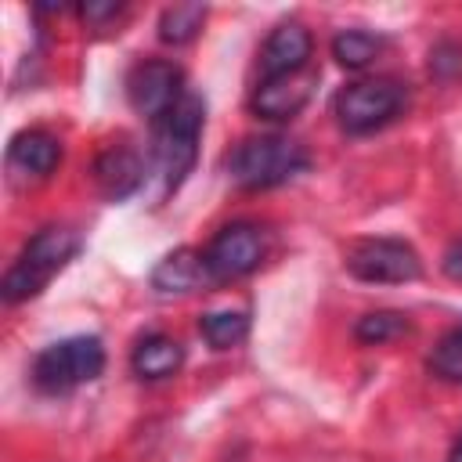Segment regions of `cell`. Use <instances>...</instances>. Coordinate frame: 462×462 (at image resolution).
<instances>
[{
  "label": "cell",
  "mask_w": 462,
  "mask_h": 462,
  "mask_svg": "<svg viewBox=\"0 0 462 462\" xmlns=\"http://www.w3.org/2000/svg\"><path fill=\"white\" fill-rule=\"evenodd\" d=\"M76 253H79V235H76L72 227H58V224L40 227V231L25 242L22 256L7 267V274H4V282H0L4 303H22V300H32L36 292H43V285H47Z\"/></svg>",
  "instance_id": "cell-1"
},
{
  "label": "cell",
  "mask_w": 462,
  "mask_h": 462,
  "mask_svg": "<svg viewBox=\"0 0 462 462\" xmlns=\"http://www.w3.org/2000/svg\"><path fill=\"white\" fill-rule=\"evenodd\" d=\"M126 94H130V105L144 119L162 123L177 108V101L188 94L184 90V72L166 58H148V61L134 65V72L126 79Z\"/></svg>",
  "instance_id": "cell-8"
},
{
  "label": "cell",
  "mask_w": 462,
  "mask_h": 462,
  "mask_svg": "<svg viewBox=\"0 0 462 462\" xmlns=\"http://www.w3.org/2000/svg\"><path fill=\"white\" fill-rule=\"evenodd\" d=\"M404 332H411V321H408V314H401V310H372V314L357 318V325H354V336H357V343H365V346L390 343V339H397V336H404Z\"/></svg>",
  "instance_id": "cell-18"
},
{
  "label": "cell",
  "mask_w": 462,
  "mask_h": 462,
  "mask_svg": "<svg viewBox=\"0 0 462 462\" xmlns=\"http://www.w3.org/2000/svg\"><path fill=\"white\" fill-rule=\"evenodd\" d=\"M383 51V36L375 32H365V29H346L332 40V58L343 65V69H365L379 58Z\"/></svg>",
  "instance_id": "cell-17"
},
{
  "label": "cell",
  "mask_w": 462,
  "mask_h": 462,
  "mask_svg": "<svg viewBox=\"0 0 462 462\" xmlns=\"http://www.w3.org/2000/svg\"><path fill=\"white\" fill-rule=\"evenodd\" d=\"M440 267H444V274H448L451 282H462V238L448 245V253H444Z\"/></svg>",
  "instance_id": "cell-22"
},
{
  "label": "cell",
  "mask_w": 462,
  "mask_h": 462,
  "mask_svg": "<svg viewBox=\"0 0 462 462\" xmlns=\"http://www.w3.org/2000/svg\"><path fill=\"white\" fill-rule=\"evenodd\" d=\"M310 51H314V40H310L303 22L274 25L271 36L260 47V79H278V76L303 72L310 65Z\"/></svg>",
  "instance_id": "cell-9"
},
{
  "label": "cell",
  "mask_w": 462,
  "mask_h": 462,
  "mask_svg": "<svg viewBox=\"0 0 462 462\" xmlns=\"http://www.w3.org/2000/svg\"><path fill=\"white\" fill-rule=\"evenodd\" d=\"M430 72H433L440 83H455V79H462V43H455V40H440V43L430 51Z\"/></svg>",
  "instance_id": "cell-20"
},
{
  "label": "cell",
  "mask_w": 462,
  "mask_h": 462,
  "mask_svg": "<svg viewBox=\"0 0 462 462\" xmlns=\"http://www.w3.org/2000/svg\"><path fill=\"white\" fill-rule=\"evenodd\" d=\"M119 11H123V4H112V0H108V4H83V7H79V14H83L90 25H101V22L116 18Z\"/></svg>",
  "instance_id": "cell-21"
},
{
  "label": "cell",
  "mask_w": 462,
  "mask_h": 462,
  "mask_svg": "<svg viewBox=\"0 0 462 462\" xmlns=\"http://www.w3.org/2000/svg\"><path fill=\"white\" fill-rule=\"evenodd\" d=\"M184 365V346L166 336V332H148L137 339L134 354H130V368L137 379H148V383H159V379H170L177 375Z\"/></svg>",
  "instance_id": "cell-14"
},
{
  "label": "cell",
  "mask_w": 462,
  "mask_h": 462,
  "mask_svg": "<svg viewBox=\"0 0 462 462\" xmlns=\"http://www.w3.org/2000/svg\"><path fill=\"white\" fill-rule=\"evenodd\" d=\"M199 332L213 350H231L249 336V314L245 310H206L199 318Z\"/></svg>",
  "instance_id": "cell-15"
},
{
  "label": "cell",
  "mask_w": 462,
  "mask_h": 462,
  "mask_svg": "<svg viewBox=\"0 0 462 462\" xmlns=\"http://www.w3.org/2000/svg\"><path fill=\"white\" fill-rule=\"evenodd\" d=\"M263 256H267V235H263V227H256L249 220L224 224L202 249V260H206V271L213 282L245 278L260 267Z\"/></svg>",
  "instance_id": "cell-6"
},
{
  "label": "cell",
  "mask_w": 462,
  "mask_h": 462,
  "mask_svg": "<svg viewBox=\"0 0 462 462\" xmlns=\"http://www.w3.org/2000/svg\"><path fill=\"white\" fill-rule=\"evenodd\" d=\"M310 90H314V72H307V69L292 72V76H278V79H260L249 97V108L260 119L282 123V119H292L310 101Z\"/></svg>",
  "instance_id": "cell-10"
},
{
  "label": "cell",
  "mask_w": 462,
  "mask_h": 462,
  "mask_svg": "<svg viewBox=\"0 0 462 462\" xmlns=\"http://www.w3.org/2000/svg\"><path fill=\"white\" fill-rule=\"evenodd\" d=\"M209 271H206V260L199 249H173L166 253L155 271H152V289L162 292V296H173V292H199L202 285H209Z\"/></svg>",
  "instance_id": "cell-13"
},
{
  "label": "cell",
  "mask_w": 462,
  "mask_h": 462,
  "mask_svg": "<svg viewBox=\"0 0 462 462\" xmlns=\"http://www.w3.org/2000/svg\"><path fill=\"white\" fill-rule=\"evenodd\" d=\"M58 162H61V144L47 130H22L7 144V166L14 177L43 180L58 170Z\"/></svg>",
  "instance_id": "cell-11"
},
{
  "label": "cell",
  "mask_w": 462,
  "mask_h": 462,
  "mask_svg": "<svg viewBox=\"0 0 462 462\" xmlns=\"http://www.w3.org/2000/svg\"><path fill=\"white\" fill-rule=\"evenodd\" d=\"M105 372V346L97 336H69L43 346L32 361V383L43 393H69Z\"/></svg>",
  "instance_id": "cell-4"
},
{
  "label": "cell",
  "mask_w": 462,
  "mask_h": 462,
  "mask_svg": "<svg viewBox=\"0 0 462 462\" xmlns=\"http://www.w3.org/2000/svg\"><path fill=\"white\" fill-rule=\"evenodd\" d=\"M202 123H206V101L191 90L177 101V108L162 123H155L159 126L155 130V162H159L166 191L180 188V180L191 173L195 155H199Z\"/></svg>",
  "instance_id": "cell-3"
},
{
  "label": "cell",
  "mask_w": 462,
  "mask_h": 462,
  "mask_svg": "<svg viewBox=\"0 0 462 462\" xmlns=\"http://www.w3.org/2000/svg\"><path fill=\"white\" fill-rule=\"evenodd\" d=\"M430 372L448 383H462V321L440 336V343L430 354Z\"/></svg>",
  "instance_id": "cell-19"
},
{
  "label": "cell",
  "mask_w": 462,
  "mask_h": 462,
  "mask_svg": "<svg viewBox=\"0 0 462 462\" xmlns=\"http://www.w3.org/2000/svg\"><path fill=\"white\" fill-rule=\"evenodd\" d=\"M448 462H462V437H458V444L451 448V455H448Z\"/></svg>",
  "instance_id": "cell-23"
},
{
  "label": "cell",
  "mask_w": 462,
  "mask_h": 462,
  "mask_svg": "<svg viewBox=\"0 0 462 462\" xmlns=\"http://www.w3.org/2000/svg\"><path fill=\"white\" fill-rule=\"evenodd\" d=\"M404 97L408 94L397 79H357L336 94L332 112L346 134H372L404 108Z\"/></svg>",
  "instance_id": "cell-5"
},
{
  "label": "cell",
  "mask_w": 462,
  "mask_h": 462,
  "mask_svg": "<svg viewBox=\"0 0 462 462\" xmlns=\"http://www.w3.org/2000/svg\"><path fill=\"white\" fill-rule=\"evenodd\" d=\"M310 166V155L300 141L267 134V137H245L227 155V177L245 191H267Z\"/></svg>",
  "instance_id": "cell-2"
},
{
  "label": "cell",
  "mask_w": 462,
  "mask_h": 462,
  "mask_svg": "<svg viewBox=\"0 0 462 462\" xmlns=\"http://www.w3.org/2000/svg\"><path fill=\"white\" fill-rule=\"evenodd\" d=\"M94 180H97L105 199L123 202V199H130L144 184V162H141V155L130 144H112V148H105L97 155Z\"/></svg>",
  "instance_id": "cell-12"
},
{
  "label": "cell",
  "mask_w": 462,
  "mask_h": 462,
  "mask_svg": "<svg viewBox=\"0 0 462 462\" xmlns=\"http://www.w3.org/2000/svg\"><path fill=\"white\" fill-rule=\"evenodd\" d=\"M346 271L372 285H404L422 274L419 253L401 238H365L346 253Z\"/></svg>",
  "instance_id": "cell-7"
},
{
  "label": "cell",
  "mask_w": 462,
  "mask_h": 462,
  "mask_svg": "<svg viewBox=\"0 0 462 462\" xmlns=\"http://www.w3.org/2000/svg\"><path fill=\"white\" fill-rule=\"evenodd\" d=\"M206 14H209L206 4H173V7H166L159 14V40L162 43H173V47L195 40L199 29H202V22H206Z\"/></svg>",
  "instance_id": "cell-16"
}]
</instances>
